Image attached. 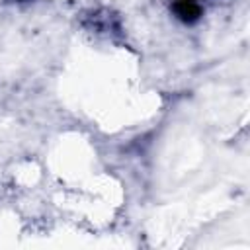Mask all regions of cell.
I'll use <instances>...</instances> for the list:
<instances>
[{
  "mask_svg": "<svg viewBox=\"0 0 250 250\" xmlns=\"http://www.w3.org/2000/svg\"><path fill=\"white\" fill-rule=\"evenodd\" d=\"M172 8L184 23H193L201 18V6L195 0H178V2H174Z\"/></svg>",
  "mask_w": 250,
  "mask_h": 250,
  "instance_id": "cell-1",
  "label": "cell"
}]
</instances>
